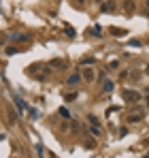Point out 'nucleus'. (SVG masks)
<instances>
[{"instance_id": "nucleus-1", "label": "nucleus", "mask_w": 149, "mask_h": 158, "mask_svg": "<svg viewBox=\"0 0 149 158\" xmlns=\"http://www.w3.org/2000/svg\"><path fill=\"white\" fill-rule=\"evenodd\" d=\"M124 100H126V103H138V100H141V92H136V90H124Z\"/></svg>"}, {"instance_id": "nucleus-2", "label": "nucleus", "mask_w": 149, "mask_h": 158, "mask_svg": "<svg viewBox=\"0 0 149 158\" xmlns=\"http://www.w3.org/2000/svg\"><path fill=\"white\" fill-rule=\"evenodd\" d=\"M100 11H102V13H115L117 6H115V2H113V0H107V2L100 4Z\"/></svg>"}, {"instance_id": "nucleus-3", "label": "nucleus", "mask_w": 149, "mask_h": 158, "mask_svg": "<svg viewBox=\"0 0 149 158\" xmlns=\"http://www.w3.org/2000/svg\"><path fill=\"white\" fill-rule=\"evenodd\" d=\"M83 77H81V73H73V75H68V79H66V83L68 86H77L79 81H81Z\"/></svg>"}, {"instance_id": "nucleus-4", "label": "nucleus", "mask_w": 149, "mask_h": 158, "mask_svg": "<svg viewBox=\"0 0 149 158\" xmlns=\"http://www.w3.org/2000/svg\"><path fill=\"white\" fill-rule=\"evenodd\" d=\"M13 100H15V105H17V109H19L21 113H24V111H28V105H26V103H24V100L17 96V94H13Z\"/></svg>"}, {"instance_id": "nucleus-5", "label": "nucleus", "mask_w": 149, "mask_h": 158, "mask_svg": "<svg viewBox=\"0 0 149 158\" xmlns=\"http://www.w3.org/2000/svg\"><path fill=\"white\" fill-rule=\"evenodd\" d=\"M9 41H13V43H24V41H30V34H13Z\"/></svg>"}, {"instance_id": "nucleus-6", "label": "nucleus", "mask_w": 149, "mask_h": 158, "mask_svg": "<svg viewBox=\"0 0 149 158\" xmlns=\"http://www.w3.org/2000/svg\"><path fill=\"white\" fill-rule=\"evenodd\" d=\"M81 77H83L85 81H94L96 75H94V71H92V69H83V71H81Z\"/></svg>"}, {"instance_id": "nucleus-7", "label": "nucleus", "mask_w": 149, "mask_h": 158, "mask_svg": "<svg viewBox=\"0 0 149 158\" xmlns=\"http://www.w3.org/2000/svg\"><path fill=\"white\" fill-rule=\"evenodd\" d=\"M134 9H136L134 0H126V2H124V11L126 13H134Z\"/></svg>"}, {"instance_id": "nucleus-8", "label": "nucleus", "mask_w": 149, "mask_h": 158, "mask_svg": "<svg viewBox=\"0 0 149 158\" xmlns=\"http://www.w3.org/2000/svg\"><path fill=\"white\" fill-rule=\"evenodd\" d=\"M113 88H115V83H113L111 79H104L102 81V92H113Z\"/></svg>"}, {"instance_id": "nucleus-9", "label": "nucleus", "mask_w": 149, "mask_h": 158, "mask_svg": "<svg viewBox=\"0 0 149 158\" xmlns=\"http://www.w3.org/2000/svg\"><path fill=\"white\" fill-rule=\"evenodd\" d=\"M77 92H68V94H64V100H66V103H73V100H77Z\"/></svg>"}, {"instance_id": "nucleus-10", "label": "nucleus", "mask_w": 149, "mask_h": 158, "mask_svg": "<svg viewBox=\"0 0 149 158\" xmlns=\"http://www.w3.org/2000/svg\"><path fill=\"white\" fill-rule=\"evenodd\" d=\"M49 64H51L53 69H56V66H58V69H64V66H66V62H64V60H51Z\"/></svg>"}, {"instance_id": "nucleus-11", "label": "nucleus", "mask_w": 149, "mask_h": 158, "mask_svg": "<svg viewBox=\"0 0 149 158\" xmlns=\"http://www.w3.org/2000/svg\"><path fill=\"white\" fill-rule=\"evenodd\" d=\"M6 113H9V120H11V124H15V122H17V115H15V111H13V109H6Z\"/></svg>"}, {"instance_id": "nucleus-12", "label": "nucleus", "mask_w": 149, "mask_h": 158, "mask_svg": "<svg viewBox=\"0 0 149 158\" xmlns=\"http://www.w3.org/2000/svg\"><path fill=\"white\" fill-rule=\"evenodd\" d=\"M87 122H90L92 126H98V118H96V115H92V113H90V115H87Z\"/></svg>"}, {"instance_id": "nucleus-13", "label": "nucleus", "mask_w": 149, "mask_h": 158, "mask_svg": "<svg viewBox=\"0 0 149 158\" xmlns=\"http://www.w3.org/2000/svg\"><path fill=\"white\" fill-rule=\"evenodd\" d=\"M94 62H96L94 56H87V58H83V60H81V64H94Z\"/></svg>"}, {"instance_id": "nucleus-14", "label": "nucleus", "mask_w": 149, "mask_h": 158, "mask_svg": "<svg viewBox=\"0 0 149 158\" xmlns=\"http://www.w3.org/2000/svg\"><path fill=\"white\" fill-rule=\"evenodd\" d=\"M141 120H143V115H130L128 122H141Z\"/></svg>"}, {"instance_id": "nucleus-15", "label": "nucleus", "mask_w": 149, "mask_h": 158, "mask_svg": "<svg viewBox=\"0 0 149 158\" xmlns=\"http://www.w3.org/2000/svg\"><path fill=\"white\" fill-rule=\"evenodd\" d=\"M17 51H19L17 47H6V56H15Z\"/></svg>"}, {"instance_id": "nucleus-16", "label": "nucleus", "mask_w": 149, "mask_h": 158, "mask_svg": "<svg viewBox=\"0 0 149 158\" xmlns=\"http://www.w3.org/2000/svg\"><path fill=\"white\" fill-rule=\"evenodd\" d=\"M36 154H38V156H41V158H43V154H45V147H43V145H41V143H38V145H36Z\"/></svg>"}, {"instance_id": "nucleus-17", "label": "nucleus", "mask_w": 149, "mask_h": 158, "mask_svg": "<svg viewBox=\"0 0 149 158\" xmlns=\"http://www.w3.org/2000/svg\"><path fill=\"white\" fill-rule=\"evenodd\" d=\"M85 147H96V139H87V143H85Z\"/></svg>"}, {"instance_id": "nucleus-18", "label": "nucleus", "mask_w": 149, "mask_h": 158, "mask_svg": "<svg viewBox=\"0 0 149 158\" xmlns=\"http://www.w3.org/2000/svg\"><path fill=\"white\" fill-rule=\"evenodd\" d=\"M130 45H132V47H141L143 43H141V41H136V39H132V41H130Z\"/></svg>"}, {"instance_id": "nucleus-19", "label": "nucleus", "mask_w": 149, "mask_h": 158, "mask_svg": "<svg viewBox=\"0 0 149 158\" xmlns=\"http://www.w3.org/2000/svg\"><path fill=\"white\" fill-rule=\"evenodd\" d=\"M92 133H94V135H96V137H98V135H100V133H102V131H100V126H92Z\"/></svg>"}, {"instance_id": "nucleus-20", "label": "nucleus", "mask_w": 149, "mask_h": 158, "mask_svg": "<svg viewBox=\"0 0 149 158\" xmlns=\"http://www.w3.org/2000/svg\"><path fill=\"white\" fill-rule=\"evenodd\" d=\"M111 34H117L119 36V34H126V32L124 30H117V28H111Z\"/></svg>"}, {"instance_id": "nucleus-21", "label": "nucleus", "mask_w": 149, "mask_h": 158, "mask_svg": "<svg viewBox=\"0 0 149 158\" xmlns=\"http://www.w3.org/2000/svg\"><path fill=\"white\" fill-rule=\"evenodd\" d=\"M60 115H62V118H68L71 113H68V109H64V107H62V109H60Z\"/></svg>"}, {"instance_id": "nucleus-22", "label": "nucleus", "mask_w": 149, "mask_h": 158, "mask_svg": "<svg viewBox=\"0 0 149 158\" xmlns=\"http://www.w3.org/2000/svg\"><path fill=\"white\" fill-rule=\"evenodd\" d=\"M90 34H96V36H98V34H100V28H98V26H96V28H92V30H90Z\"/></svg>"}, {"instance_id": "nucleus-23", "label": "nucleus", "mask_w": 149, "mask_h": 158, "mask_svg": "<svg viewBox=\"0 0 149 158\" xmlns=\"http://www.w3.org/2000/svg\"><path fill=\"white\" fill-rule=\"evenodd\" d=\"M66 34H68V36H77V32L73 30V28H66Z\"/></svg>"}, {"instance_id": "nucleus-24", "label": "nucleus", "mask_w": 149, "mask_h": 158, "mask_svg": "<svg viewBox=\"0 0 149 158\" xmlns=\"http://www.w3.org/2000/svg\"><path fill=\"white\" fill-rule=\"evenodd\" d=\"M75 2H77V4H79V6H81V4H83V2H85V0H75Z\"/></svg>"}, {"instance_id": "nucleus-25", "label": "nucleus", "mask_w": 149, "mask_h": 158, "mask_svg": "<svg viewBox=\"0 0 149 158\" xmlns=\"http://www.w3.org/2000/svg\"><path fill=\"white\" fill-rule=\"evenodd\" d=\"M145 6H147V9H149V0H147V2H145Z\"/></svg>"}, {"instance_id": "nucleus-26", "label": "nucleus", "mask_w": 149, "mask_h": 158, "mask_svg": "<svg viewBox=\"0 0 149 158\" xmlns=\"http://www.w3.org/2000/svg\"><path fill=\"white\" fill-rule=\"evenodd\" d=\"M147 92H149V88H147Z\"/></svg>"}]
</instances>
